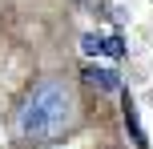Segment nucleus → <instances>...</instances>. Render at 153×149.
Returning a JSON list of instances; mask_svg holds the SVG:
<instances>
[{
    "label": "nucleus",
    "mask_w": 153,
    "mask_h": 149,
    "mask_svg": "<svg viewBox=\"0 0 153 149\" xmlns=\"http://www.w3.org/2000/svg\"><path fill=\"white\" fill-rule=\"evenodd\" d=\"M73 125H76V93L56 77L36 81L16 105V133L32 149L61 145L73 133Z\"/></svg>",
    "instance_id": "nucleus-1"
},
{
    "label": "nucleus",
    "mask_w": 153,
    "mask_h": 149,
    "mask_svg": "<svg viewBox=\"0 0 153 149\" xmlns=\"http://www.w3.org/2000/svg\"><path fill=\"white\" fill-rule=\"evenodd\" d=\"M89 81H93V85H101L105 93H113V89H117V77H113V69H89Z\"/></svg>",
    "instance_id": "nucleus-2"
}]
</instances>
